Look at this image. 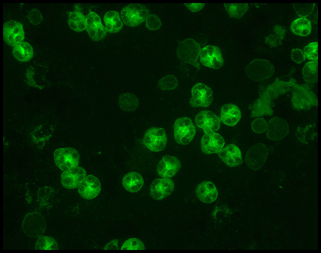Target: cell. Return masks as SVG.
<instances>
[{
    "mask_svg": "<svg viewBox=\"0 0 321 253\" xmlns=\"http://www.w3.org/2000/svg\"><path fill=\"white\" fill-rule=\"evenodd\" d=\"M201 47L195 40L187 38L178 44L176 50L178 59L181 62L189 64L199 70L200 63L198 59L200 56Z\"/></svg>",
    "mask_w": 321,
    "mask_h": 253,
    "instance_id": "7a4b0ae2",
    "label": "cell"
},
{
    "mask_svg": "<svg viewBox=\"0 0 321 253\" xmlns=\"http://www.w3.org/2000/svg\"><path fill=\"white\" fill-rule=\"evenodd\" d=\"M196 194L199 199L202 202L209 203L213 202L217 199L218 193L214 184L209 181L203 182L197 186Z\"/></svg>",
    "mask_w": 321,
    "mask_h": 253,
    "instance_id": "603a6c76",
    "label": "cell"
},
{
    "mask_svg": "<svg viewBox=\"0 0 321 253\" xmlns=\"http://www.w3.org/2000/svg\"><path fill=\"white\" fill-rule=\"evenodd\" d=\"M218 155L222 161L230 167L236 166L242 162L240 150L236 145L233 144H229L222 148L218 152Z\"/></svg>",
    "mask_w": 321,
    "mask_h": 253,
    "instance_id": "7402d4cb",
    "label": "cell"
},
{
    "mask_svg": "<svg viewBox=\"0 0 321 253\" xmlns=\"http://www.w3.org/2000/svg\"><path fill=\"white\" fill-rule=\"evenodd\" d=\"M80 155L78 151L71 147H64L56 149L54 153V159L56 166L63 171L77 166Z\"/></svg>",
    "mask_w": 321,
    "mask_h": 253,
    "instance_id": "ba28073f",
    "label": "cell"
},
{
    "mask_svg": "<svg viewBox=\"0 0 321 253\" xmlns=\"http://www.w3.org/2000/svg\"><path fill=\"white\" fill-rule=\"evenodd\" d=\"M22 228L24 234L31 238H38L42 235L46 229L44 217L39 213L33 212L27 213L22 223Z\"/></svg>",
    "mask_w": 321,
    "mask_h": 253,
    "instance_id": "5b68a950",
    "label": "cell"
},
{
    "mask_svg": "<svg viewBox=\"0 0 321 253\" xmlns=\"http://www.w3.org/2000/svg\"><path fill=\"white\" fill-rule=\"evenodd\" d=\"M149 14L147 8L140 3H131L123 8L120 13L123 22L130 27L140 24L145 21Z\"/></svg>",
    "mask_w": 321,
    "mask_h": 253,
    "instance_id": "277c9868",
    "label": "cell"
},
{
    "mask_svg": "<svg viewBox=\"0 0 321 253\" xmlns=\"http://www.w3.org/2000/svg\"><path fill=\"white\" fill-rule=\"evenodd\" d=\"M175 187L173 181L169 178H157L151 184L150 192L151 197L155 200H160L169 196Z\"/></svg>",
    "mask_w": 321,
    "mask_h": 253,
    "instance_id": "e0dca14e",
    "label": "cell"
},
{
    "mask_svg": "<svg viewBox=\"0 0 321 253\" xmlns=\"http://www.w3.org/2000/svg\"><path fill=\"white\" fill-rule=\"evenodd\" d=\"M35 249L40 250H58L59 246L56 240L53 237L42 235L36 241Z\"/></svg>",
    "mask_w": 321,
    "mask_h": 253,
    "instance_id": "d6a6232c",
    "label": "cell"
},
{
    "mask_svg": "<svg viewBox=\"0 0 321 253\" xmlns=\"http://www.w3.org/2000/svg\"><path fill=\"white\" fill-rule=\"evenodd\" d=\"M267 123L262 117H257L252 122L251 127L253 131L256 133L261 134L266 131Z\"/></svg>",
    "mask_w": 321,
    "mask_h": 253,
    "instance_id": "8d00e7d4",
    "label": "cell"
},
{
    "mask_svg": "<svg viewBox=\"0 0 321 253\" xmlns=\"http://www.w3.org/2000/svg\"><path fill=\"white\" fill-rule=\"evenodd\" d=\"M3 37L5 42L10 46L22 42L24 38L23 26L19 22L10 20L5 23L3 26Z\"/></svg>",
    "mask_w": 321,
    "mask_h": 253,
    "instance_id": "4fadbf2b",
    "label": "cell"
},
{
    "mask_svg": "<svg viewBox=\"0 0 321 253\" xmlns=\"http://www.w3.org/2000/svg\"><path fill=\"white\" fill-rule=\"evenodd\" d=\"M199 57L200 62L206 67L218 69L223 65L222 53L217 46L208 45L204 46L201 49Z\"/></svg>",
    "mask_w": 321,
    "mask_h": 253,
    "instance_id": "7c38bea8",
    "label": "cell"
},
{
    "mask_svg": "<svg viewBox=\"0 0 321 253\" xmlns=\"http://www.w3.org/2000/svg\"><path fill=\"white\" fill-rule=\"evenodd\" d=\"M195 122L197 127L207 133L218 130L220 128L221 120L212 112L204 110L200 111L196 115Z\"/></svg>",
    "mask_w": 321,
    "mask_h": 253,
    "instance_id": "9a60e30c",
    "label": "cell"
},
{
    "mask_svg": "<svg viewBox=\"0 0 321 253\" xmlns=\"http://www.w3.org/2000/svg\"><path fill=\"white\" fill-rule=\"evenodd\" d=\"M145 22L147 28L150 30L158 29L161 25V21L159 18L157 16L153 14H149L146 18Z\"/></svg>",
    "mask_w": 321,
    "mask_h": 253,
    "instance_id": "f35d334b",
    "label": "cell"
},
{
    "mask_svg": "<svg viewBox=\"0 0 321 253\" xmlns=\"http://www.w3.org/2000/svg\"><path fill=\"white\" fill-rule=\"evenodd\" d=\"M78 192L82 198L92 199L97 197L101 189L100 182L94 176L89 175L85 177L77 187Z\"/></svg>",
    "mask_w": 321,
    "mask_h": 253,
    "instance_id": "2e32d148",
    "label": "cell"
},
{
    "mask_svg": "<svg viewBox=\"0 0 321 253\" xmlns=\"http://www.w3.org/2000/svg\"><path fill=\"white\" fill-rule=\"evenodd\" d=\"M86 29L89 37L94 41L100 40L106 34L107 30L101 22L100 17L93 12H90L87 16Z\"/></svg>",
    "mask_w": 321,
    "mask_h": 253,
    "instance_id": "ac0fdd59",
    "label": "cell"
},
{
    "mask_svg": "<svg viewBox=\"0 0 321 253\" xmlns=\"http://www.w3.org/2000/svg\"><path fill=\"white\" fill-rule=\"evenodd\" d=\"M122 183L124 188L129 192L134 193L139 191L142 188L144 180L142 175L135 171L129 172L123 178Z\"/></svg>",
    "mask_w": 321,
    "mask_h": 253,
    "instance_id": "d4e9b609",
    "label": "cell"
},
{
    "mask_svg": "<svg viewBox=\"0 0 321 253\" xmlns=\"http://www.w3.org/2000/svg\"><path fill=\"white\" fill-rule=\"evenodd\" d=\"M86 175L85 170L82 167L77 166L64 171L61 175V182L63 187L66 188L74 189L78 187Z\"/></svg>",
    "mask_w": 321,
    "mask_h": 253,
    "instance_id": "44dd1931",
    "label": "cell"
},
{
    "mask_svg": "<svg viewBox=\"0 0 321 253\" xmlns=\"http://www.w3.org/2000/svg\"><path fill=\"white\" fill-rule=\"evenodd\" d=\"M303 80L309 84L316 83L318 81V62L312 61L307 62L302 70Z\"/></svg>",
    "mask_w": 321,
    "mask_h": 253,
    "instance_id": "f546056e",
    "label": "cell"
},
{
    "mask_svg": "<svg viewBox=\"0 0 321 253\" xmlns=\"http://www.w3.org/2000/svg\"><path fill=\"white\" fill-rule=\"evenodd\" d=\"M181 163L176 157L170 155L163 157L159 161L157 168L158 175L163 178L174 176L181 168Z\"/></svg>",
    "mask_w": 321,
    "mask_h": 253,
    "instance_id": "ffe728a7",
    "label": "cell"
},
{
    "mask_svg": "<svg viewBox=\"0 0 321 253\" xmlns=\"http://www.w3.org/2000/svg\"><path fill=\"white\" fill-rule=\"evenodd\" d=\"M285 34V29L282 26H274L271 32L265 38L266 43L271 47L279 46L282 42Z\"/></svg>",
    "mask_w": 321,
    "mask_h": 253,
    "instance_id": "f1b7e54d",
    "label": "cell"
},
{
    "mask_svg": "<svg viewBox=\"0 0 321 253\" xmlns=\"http://www.w3.org/2000/svg\"><path fill=\"white\" fill-rule=\"evenodd\" d=\"M196 128L191 119L188 117L176 120L174 126V135L176 142L182 145L189 144L194 137Z\"/></svg>",
    "mask_w": 321,
    "mask_h": 253,
    "instance_id": "52a82bcc",
    "label": "cell"
},
{
    "mask_svg": "<svg viewBox=\"0 0 321 253\" xmlns=\"http://www.w3.org/2000/svg\"><path fill=\"white\" fill-rule=\"evenodd\" d=\"M104 20L107 31L115 33L119 31L122 28L123 24L119 13L113 10L107 12L104 15Z\"/></svg>",
    "mask_w": 321,
    "mask_h": 253,
    "instance_id": "4316f807",
    "label": "cell"
},
{
    "mask_svg": "<svg viewBox=\"0 0 321 253\" xmlns=\"http://www.w3.org/2000/svg\"><path fill=\"white\" fill-rule=\"evenodd\" d=\"M12 53L14 58L18 61L26 62L33 58L34 51L29 43L23 42L13 47Z\"/></svg>",
    "mask_w": 321,
    "mask_h": 253,
    "instance_id": "484cf974",
    "label": "cell"
},
{
    "mask_svg": "<svg viewBox=\"0 0 321 253\" xmlns=\"http://www.w3.org/2000/svg\"><path fill=\"white\" fill-rule=\"evenodd\" d=\"M297 85L293 81H284L276 80L269 86L251 108V116L258 117L271 115L273 113L275 100L285 94Z\"/></svg>",
    "mask_w": 321,
    "mask_h": 253,
    "instance_id": "6da1fadb",
    "label": "cell"
},
{
    "mask_svg": "<svg viewBox=\"0 0 321 253\" xmlns=\"http://www.w3.org/2000/svg\"><path fill=\"white\" fill-rule=\"evenodd\" d=\"M289 131L287 123L281 118L275 117L271 118L267 123L266 133L268 139L277 141L285 138Z\"/></svg>",
    "mask_w": 321,
    "mask_h": 253,
    "instance_id": "5bb4252c",
    "label": "cell"
},
{
    "mask_svg": "<svg viewBox=\"0 0 321 253\" xmlns=\"http://www.w3.org/2000/svg\"><path fill=\"white\" fill-rule=\"evenodd\" d=\"M224 141L223 137L214 132L205 133L201 142L202 150L205 154L218 152L223 148Z\"/></svg>",
    "mask_w": 321,
    "mask_h": 253,
    "instance_id": "d6986e66",
    "label": "cell"
},
{
    "mask_svg": "<svg viewBox=\"0 0 321 253\" xmlns=\"http://www.w3.org/2000/svg\"><path fill=\"white\" fill-rule=\"evenodd\" d=\"M145 249V245L140 239L132 238L126 240L122 245L121 250H143Z\"/></svg>",
    "mask_w": 321,
    "mask_h": 253,
    "instance_id": "e575fe53",
    "label": "cell"
},
{
    "mask_svg": "<svg viewBox=\"0 0 321 253\" xmlns=\"http://www.w3.org/2000/svg\"><path fill=\"white\" fill-rule=\"evenodd\" d=\"M290 29L296 35L306 36L310 34L311 32V23L310 21L306 18H299L292 22Z\"/></svg>",
    "mask_w": 321,
    "mask_h": 253,
    "instance_id": "83f0119b",
    "label": "cell"
},
{
    "mask_svg": "<svg viewBox=\"0 0 321 253\" xmlns=\"http://www.w3.org/2000/svg\"><path fill=\"white\" fill-rule=\"evenodd\" d=\"M241 116L239 108L234 104H226L221 108L220 119L225 125L230 126H235L240 121Z\"/></svg>",
    "mask_w": 321,
    "mask_h": 253,
    "instance_id": "cb8c5ba5",
    "label": "cell"
},
{
    "mask_svg": "<svg viewBox=\"0 0 321 253\" xmlns=\"http://www.w3.org/2000/svg\"><path fill=\"white\" fill-rule=\"evenodd\" d=\"M53 194V191L50 187H44L40 189L37 194L38 199L42 204H46Z\"/></svg>",
    "mask_w": 321,
    "mask_h": 253,
    "instance_id": "ab89813d",
    "label": "cell"
},
{
    "mask_svg": "<svg viewBox=\"0 0 321 253\" xmlns=\"http://www.w3.org/2000/svg\"><path fill=\"white\" fill-rule=\"evenodd\" d=\"M191 95L190 103L193 107H208L213 100L212 90L203 83H198L194 85L192 89Z\"/></svg>",
    "mask_w": 321,
    "mask_h": 253,
    "instance_id": "8fae6325",
    "label": "cell"
},
{
    "mask_svg": "<svg viewBox=\"0 0 321 253\" xmlns=\"http://www.w3.org/2000/svg\"><path fill=\"white\" fill-rule=\"evenodd\" d=\"M86 18L81 12L72 11L69 13L68 24L69 27L73 30L81 32L86 29Z\"/></svg>",
    "mask_w": 321,
    "mask_h": 253,
    "instance_id": "4dcf8cb0",
    "label": "cell"
},
{
    "mask_svg": "<svg viewBox=\"0 0 321 253\" xmlns=\"http://www.w3.org/2000/svg\"><path fill=\"white\" fill-rule=\"evenodd\" d=\"M159 84L160 87L163 89L171 90L176 87L177 81L174 76H168L163 78L160 80Z\"/></svg>",
    "mask_w": 321,
    "mask_h": 253,
    "instance_id": "74e56055",
    "label": "cell"
},
{
    "mask_svg": "<svg viewBox=\"0 0 321 253\" xmlns=\"http://www.w3.org/2000/svg\"><path fill=\"white\" fill-rule=\"evenodd\" d=\"M291 98L293 106L296 109L304 110L310 108L318 104L314 93L306 86L297 84L294 88Z\"/></svg>",
    "mask_w": 321,
    "mask_h": 253,
    "instance_id": "8992f818",
    "label": "cell"
},
{
    "mask_svg": "<svg viewBox=\"0 0 321 253\" xmlns=\"http://www.w3.org/2000/svg\"><path fill=\"white\" fill-rule=\"evenodd\" d=\"M275 68L268 60L256 59L251 61L246 66L245 75L251 81L261 82L271 78L274 75Z\"/></svg>",
    "mask_w": 321,
    "mask_h": 253,
    "instance_id": "3957f363",
    "label": "cell"
},
{
    "mask_svg": "<svg viewBox=\"0 0 321 253\" xmlns=\"http://www.w3.org/2000/svg\"><path fill=\"white\" fill-rule=\"evenodd\" d=\"M303 52L305 57L308 59L318 61V42H313L308 44L304 48Z\"/></svg>",
    "mask_w": 321,
    "mask_h": 253,
    "instance_id": "d590c367",
    "label": "cell"
},
{
    "mask_svg": "<svg viewBox=\"0 0 321 253\" xmlns=\"http://www.w3.org/2000/svg\"><path fill=\"white\" fill-rule=\"evenodd\" d=\"M28 18L29 22L32 24H38L40 23L42 19L41 12L35 9H32L29 13Z\"/></svg>",
    "mask_w": 321,
    "mask_h": 253,
    "instance_id": "60d3db41",
    "label": "cell"
},
{
    "mask_svg": "<svg viewBox=\"0 0 321 253\" xmlns=\"http://www.w3.org/2000/svg\"><path fill=\"white\" fill-rule=\"evenodd\" d=\"M184 5L191 11L196 12L200 11L204 7V3H184Z\"/></svg>",
    "mask_w": 321,
    "mask_h": 253,
    "instance_id": "7bdbcfd3",
    "label": "cell"
},
{
    "mask_svg": "<svg viewBox=\"0 0 321 253\" xmlns=\"http://www.w3.org/2000/svg\"><path fill=\"white\" fill-rule=\"evenodd\" d=\"M291 57L292 61L297 64L302 63L306 58L303 51L299 48L293 49L292 50Z\"/></svg>",
    "mask_w": 321,
    "mask_h": 253,
    "instance_id": "b9f144b4",
    "label": "cell"
},
{
    "mask_svg": "<svg viewBox=\"0 0 321 253\" xmlns=\"http://www.w3.org/2000/svg\"><path fill=\"white\" fill-rule=\"evenodd\" d=\"M315 4V3H294L293 7L298 15L305 18L312 13Z\"/></svg>",
    "mask_w": 321,
    "mask_h": 253,
    "instance_id": "836d02e7",
    "label": "cell"
},
{
    "mask_svg": "<svg viewBox=\"0 0 321 253\" xmlns=\"http://www.w3.org/2000/svg\"><path fill=\"white\" fill-rule=\"evenodd\" d=\"M224 5L225 10L229 16L237 18L242 17L249 8L248 4L247 3H224Z\"/></svg>",
    "mask_w": 321,
    "mask_h": 253,
    "instance_id": "1f68e13d",
    "label": "cell"
},
{
    "mask_svg": "<svg viewBox=\"0 0 321 253\" xmlns=\"http://www.w3.org/2000/svg\"><path fill=\"white\" fill-rule=\"evenodd\" d=\"M269 153V149L265 144H256L247 151L245 156V163L250 169L259 170L266 163Z\"/></svg>",
    "mask_w": 321,
    "mask_h": 253,
    "instance_id": "9c48e42d",
    "label": "cell"
},
{
    "mask_svg": "<svg viewBox=\"0 0 321 253\" xmlns=\"http://www.w3.org/2000/svg\"><path fill=\"white\" fill-rule=\"evenodd\" d=\"M167 142L166 132L162 128L154 127L149 129L145 133L144 137L145 146L153 152H159L164 150Z\"/></svg>",
    "mask_w": 321,
    "mask_h": 253,
    "instance_id": "30bf717a",
    "label": "cell"
}]
</instances>
